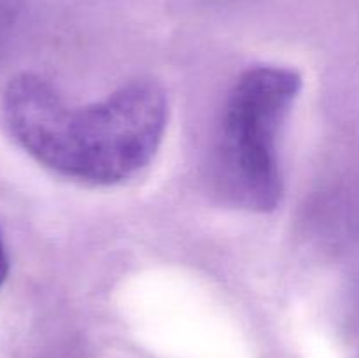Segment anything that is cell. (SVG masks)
<instances>
[{"label": "cell", "mask_w": 359, "mask_h": 358, "mask_svg": "<svg viewBox=\"0 0 359 358\" xmlns=\"http://www.w3.org/2000/svg\"><path fill=\"white\" fill-rule=\"evenodd\" d=\"M4 118L34 160L72 181L112 186L156 157L168 121L163 88L135 79L90 105H69L37 74H20L4 91Z\"/></svg>", "instance_id": "6da1fadb"}, {"label": "cell", "mask_w": 359, "mask_h": 358, "mask_svg": "<svg viewBox=\"0 0 359 358\" xmlns=\"http://www.w3.org/2000/svg\"><path fill=\"white\" fill-rule=\"evenodd\" d=\"M302 90L297 70L279 65L248 69L224 102L212 153L221 195L233 206L269 213L283 199L279 135Z\"/></svg>", "instance_id": "7a4b0ae2"}, {"label": "cell", "mask_w": 359, "mask_h": 358, "mask_svg": "<svg viewBox=\"0 0 359 358\" xmlns=\"http://www.w3.org/2000/svg\"><path fill=\"white\" fill-rule=\"evenodd\" d=\"M7 272H9V256H7L6 242H4L2 234H0V286L6 281Z\"/></svg>", "instance_id": "3957f363"}]
</instances>
